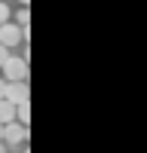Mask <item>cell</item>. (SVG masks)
<instances>
[{
  "label": "cell",
  "instance_id": "6da1fadb",
  "mask_svg": "<svg viewBox=\"0 0 147 153\" xmlns=\"http://www.w3.org/2000/svg\"><path fill=\"white\" fill-rule=\"evenodd\" d=\"M0 71L6 74V83H28V61H24V58L9 55L6 65L0 68Z\"/></svg>",
  "mask_w": 147,
  "mask_h": 153
},
{
  "label": "cell",
  "instance_id": "7a4b0ae2",
  "mask_svg": "<svg viewBox=\"0 0 147 153\" xmlns=\"http://www.w3.org/2000/svg\"><path fill=\"white\" fill-rule=\"evenodd\" d=\"M22 43V28L16 22H6V25H0V46H19Z\"/></svg>",
  "mask_w": 147,
  "mask_h": 153
},
{
  "label": "cell",
  "instance_id": "3957f363",
  "mask_svg": "<svg viewBox=\"0 0 147 153\" xmlns=\"http://www.w3.org/2000/svg\"><path fill=\"white\" fill-rule=\"evenodd\" d=\"M3 98L9 104H24L28 101V83H6L3 86Z\"/></svg>",
  "mask_w": 147,
  "mask_h": 153
},
{
  "label": "cell",
  "instance_id": "277c9868",
  "mask_svg": "<svg viewBox=\"0 0 147 153\" xmlns=\"http://www.w3.org/2000/svg\"><path fill=\"white\" fill-rule=\"evenodd\" d=\"M3 141H6V144H22V141H28V129H24L22 123H9V126H3Z\"/></svg>",
  "mask_w": 147,
  "mask_h": 153
},
{
  "label": "cell",
  "instance_id": "5b68a950",
  "mask_svg": "<svg viewBox=\"0 0 147 153\" xmlns=\"http://www.w3.org/2000/svg\"><path fill=\"white\" fill-rule=\"evenodd\" d=\"M9 123H16V104L0 98V126H9Z\"/></svg>",
  "mask_w": 147,
  "mask_h": 153
},
{
  "label": "cell",
  "instance_id": "8992f818",
  "mask_svg": "<svg viewBox=\"0 0 147 153\" xmlns=\"http://www.w3.org/2000/svg\"><path fill=\"white\" fill-rule=\"evenodd\" d=\"M16 123H22L24 129L31 126V101H24V104H16Z\"/></svg>",
  "mask_w": 147,
  "mask_h": 153
},
{
  "label": "cell",
  "instance_id": "52a82bcc",
  "mask_svg": "<svg viewBox=\"0 0 147 153\" xmlns=\"http://www.w3.org/2000/svg\"><path fill=\"white\" fill-rule=\"evenodd\" d=\"M6 22H9V6L0 0V25H6Z\"/></svg>",
  "mask_w": 147,
  "mask_h": 153
},
{
  "label": "cell",
  "instance_id": "ba28073f",
  "mask_svg": "<svg viewBox=\"0 0 147 153\" xmlns=\"http://www.w3.org/2000/svg\"><path fill=\"white\" fill-rule=\"evenodd\" d=\"M6 58H9V49H6V46H0V68L6 65Z\"/></svg>",
  "mask_w": 147,
  "mask_h": 153
},
{
  "label": "cell",
  "instance_id": "9c48e42d",
  "mask_svg": "<svg viewBox=\"0 0 147 153\" xmlns=\"http://www.w3.org/2000/svg\"><path fill=\"white\" fill-rule=\"evenodd\" d=\"M3 86H6V80H0V98H3Z\"/></svg>",
  "mask_w": 147,
  "mask_h": 153
},
{
  "label": "cell",
  "instance_id": "30bf717a",
  "mask_svg": "<svg viewBox=\"0 0 147 153\" xmlns=\"http://www.w3.org/2000/svg\"><path fill=\"white\" fill-rule=\"evenodd\" d=\"M19 3H22V6H28V3H31V0H19Z\"/></svg>",
  "mask_w": 147,
  "mask_h": 153
},
{
  "label": "cell",
  "instance_id": "8fae6325",
  "mask_svg": "<svg viewBox=\"0 0 147 153\" xmlns=\"http://www.w3.org/2000/svg\"><path fill=\"white\" fill-rule=\"evenodd\" d=\"M0 153H6V147H3V141H0Z\"/></svg>",
  "mask_w": 147,
  "mask_h": 153
},
{
  "label": "cell",
  "instance_id": "7c38bea8",
  "mask_svg": "<svg viewBox=\"0 0 147 153\" xmlns=\"http://www.w3.org/2000/svg\"><path fill=\"white\" fill-rule=\"evenodd\" d=\"M0 141H3V126H0Z\"/></svg>",
  "mask_w": 147,
  "mask_h": 153
}]
</instances>
